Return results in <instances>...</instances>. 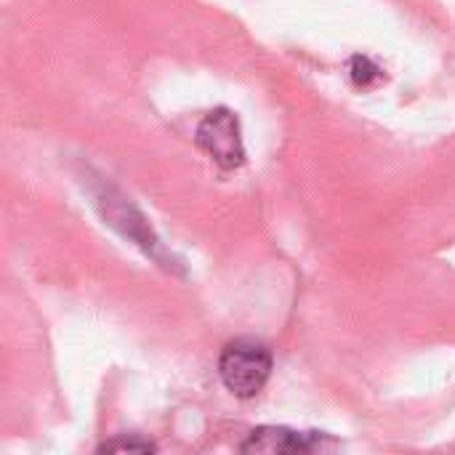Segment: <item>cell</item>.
Masks as SVG:
<instances>
[{"label": "cell", "instance_id": "1", "mask_svg": "<svg viewBox=\"0 0 455 455\" xmlns=\"http://www.w3.org/2000/svg\"><path fill=\"white\" fill-rule=\"evenodd\" d=\"M219 373L224 387L240 397L248 400L253 395H259L264 389V384L269 381L272 373V352L251 339H240L235 344H229L219 360Z\"/></svg>", "mask_w": 455, "mask_h": 455}, {"label": "cell", "instance_id": "2", "mask_svg": "<svg viewBox=\"0 0 455 455\" xmlns=\"http://www.w3.org/2000/svg\"><path fill=\"white\" fill-rule=\"evenodd\" d=\"M197 144L221 165V168H237L245 157L243 152V139H240V125L237 117L229 109H216L211 112L200 128H197Z\"/></svg>", "mask_w": 455, "mask_h": 455}, {"label": "cell", "instance_id": "3", "mask_svg": "<svg viewBox=\"0 0 455 455\" xmlns=\"http://www.w3.org/2000/svg\"><path fill=\"white\" fill-rule=\"evenodd\" d=\"M320 445L317 435H301V432H291L285 427H261L256 429L248 443H243V453H267V455H283V453H309Z\"/></svg>", "mask_w": 455, "mask_h": 455}, {"label": "cell", "instance_id": "4", "mask_svg": "<svg viewBox=\"0 0 455 455\" xmlns=\"http://www.w3.org/2000/svg\"><path fill=\"white\" fill-rule=\"evenodd\" d=\"M123 453V451H133V453H155V445L149 443H141V440H115V443H107L99 448V453Z\"/></svg>", "mask_w": 455, "mask_h": 455}, {"label": "cell", "instance_id": "5", "mask_svg": "<svg viewBox=\"0 0 455 455\" xmlns=\"http://www.w3.org/2000/svg\"><path fill=\"white\" fill-rule=\"evenodd\" d=\"M376 67L368 61V59H363V56H355L352 59V77L357 80V83H368L371 77H376Z\"/></svg>", "mask_w": 455, "mask_h": 455}]
</instances>
